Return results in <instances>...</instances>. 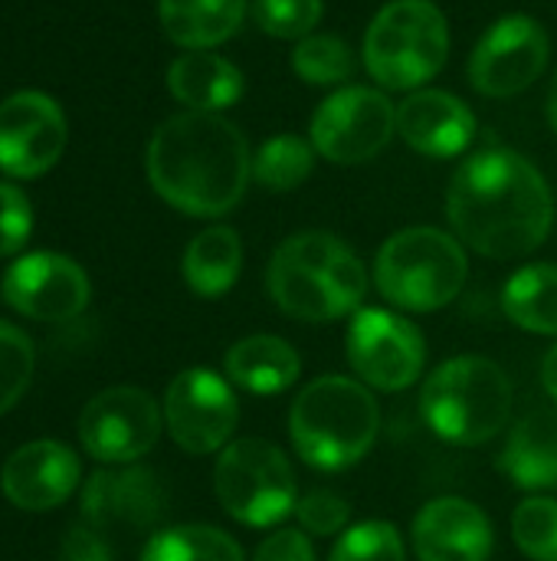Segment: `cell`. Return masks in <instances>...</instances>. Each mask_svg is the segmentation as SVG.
Masks as SVG:
<instances>
[{"label":"cell","mask_w":557,"mask_h":561,"mask_svg":"<svg viewBox=\"0 0 557 561\" xmlns=\"http://www.w3.org/2000/svg\"><path fill=\"white\" fill-rule=\"evenodd\" d=\"M446 217L460 240L489 260H519L552 230V191L542 171L512 148L473 154L453 178Z\"/></svg>","instance_id":"obj_1"},{"label":"cell","mask_w":557,"mask_h":561,"mask_svg":"<svg viewBox=\"0 0 557 561\" xmlns=\"http://www.w3.org/2000/svg\"><path fill=\"white\" fill-rule=\"evenodd\" d=\"M148 181L161 201L190 217H223L246 194L253 158L243 131L217 112H184L148 141Z\"/></svg>","instance_id":"obj_2"},{"label":"cell","mask_w":557,"mask_h":561,"mask_svg":"<svg viewBox=\"0 0 557 561\" xmlns=\"http://www.w3.org/2000/svg\"><path fill=\"white\" fill-rule=\"evenodd\" d=\"M266 283L286 316L302 322H335L361 309L368 270L345 240L305 230L279 243Z\"/></svg>","instance_id":"obj_3"},{"label":"cell","mask_w":557,"mask_h":561,"mask_svg":"<svg viewBox=\"0 0 557 561\" xmlns=\"http://www.w3.org/2000/svg\"><path fill=\"white\" fill-rule=\"evenodd\" d=\"M381 411L368 385L325 375L305 385L289 411V437L295 454L325 473L355 467L378 440Z\"/></svg>","instance_id":"obj_4"},{"label":"cell","mask_w":557,"mask_h":561,"mask_svg":"<svg viewBox=\"0 0 557 561\" xmlns=\"http://www.w3.org/2000/svg\"><path fill=\"white\" fill-rule=\"evenodd\" d=\"M420 408L440 440L476 447L506 431L512 414V381L492 358L460 355L427 378Z\"/></svg>","instance_id":"obj_5"},{"label":"cell","mask_w":557,"mask_h":561,"mask_svg":"<svg viewBox=\"0 0 557 561\" xmlns=\"http://www.w3.org/2000/svg\"><path fill=\"white\" fill-rule=\"evenodd\" d=\"M466 253L456 237L437 227H407L394 233L378 260L374 283L381 296L404 312H437L466 286Z\"/></svg>","instance_id":"obj_6"},{"label":"cell","mask_w":557,"mask_h":561,"mask_svg":"<svg viewBox=\"0 0 557 561\" xmlns=\"http://www.w3.org/2000/svg\"><path fill=\"white\" fill-rule=\"evenodd\" d=\"M450 53V30L437 3L394 0L364 36V66L384 89H417L433 79Z\"/></svg>","instance_id":"obj_7"},{"label":"cell","mask_w":557,"mask_h":561,"mask_svg":"<svg viewBox=\"0 0 557 561\" xmlns=\"http://www.w3.org/2000/svg\"><path fill=\"white\" fill-rule=\"evenodd\" d=\"M213 490L227 516L253 529L282 523L299 503L289 457L259 437H243L223 447L213 470Z\"/></svg>","instance_id":"obj_8"},{"label":"cell","mask_w":557,"mask_h":561,"mask_svg":"<svg viewBox=\"0 0 557 561\" xmlns=\"http://www.w3.org/2000/svg\"><path fill=\"white\" fill-rule=\"evenodd\" d=\"M348 362L355 375L374 391L410 388L427 362V342L420 329L387 309H361L348 325Z\"/></svg>","instance_id":"obj_9"},{"label":"cell","mask_w":557,"mask_h":561,"mask_svg":"<svg viewBox=\"0 0 557 561\" xmlns=\"http://www.w3.org/2000/svg\"><path fill=\"white\" fill-rule=\"evenodd\" d=\"M397 108L384 92L351 85L328 95L312 118V148L335 164H361L387 148Z\"/></svg>","instance_id":"obj_10"},{"label":"cell","mask_w":557,"mask_h":561,"mask_svg":"<svg viewBox=\"0 0 557 561\" xmlns=\"http://www.w3.org/2000/svg\"><path fill=\"white\" fill-rule=\"evenodd\" d=\"M240 404L227 378L210 368L181 371L164 394V424L174 444L194 457L223 450L236 431Z\"/></svg>","instance_id":"obj_11"},{"label":"cell","mask_w":557,"mask_h":561,"mask_svg":"<svg viewBox=\"0 0 557 561\" xmlns=\"http://www.w3.org/2000/svg\"><path fill=\"white\" fill-rule=\"evenodd\" d=\"M161 437L158 401L141 388H108L79 414V440L98 463H135Z\"/></svg>","instance_id":"obj_12"},{"label":"cell","mask_w":557,"mask_h":561,"mask_svg":"<svg viewBox=\"0 0 557 561\" xmlns=\"http://www.w3.org/2000/svg\"><path fill=\"white\" fill-rule=\"evenodd\" d=\"M69 128L59 102L46 92H13L0 102V171L16 181L46 174L66 151Z\"/></svg>","instance_id":"obj_13"},{"label":"cell","mask_w":557,"mask_h":561,"mask_svg":"<svg viewBox=\"0 0 557 561\" xmlns=\"http://www.w3.org/2000/svg\"><path fill=\"white\" fill-rule=\"evenodd\" d=\"M548 66V33L538 20L512 13L492 23L469 56V82L492 99L525 92Z\"/></svg>","instance_id":"obj_14"},{"label":"cell","mask_w":557,"mask_h":561,"mask_svg":"<svg viewBox=\"0 0 557 561\" xmlns=\"http://www.w3.org/2000/svg\"><path fill=\"white\" fill-rule=\"evenodd\" d=\"M3 302L36 322H69L92 296L85 270L62 253H26L3 273Z\"/></svg>","instance_id":"obj_15"},{"label":"cell","mask_w":557,"mask_h":561,"mask_svg":"<svg viewBox=\"0 0 557 561\" xmlns=\"http://www.w3.org/2000/svg\"><path fill=\"white\" fill-rule=\"evenodd\" d=\"M414 552L420 561H489L496 536L489 516L463 500H430L414 519Z\"/></svg>","instance_id":"obj_16"},{"label":"cell","mask_w":557,"mask_h":561,"mask_svg":"<svg viewBox=\"0 0 557 561\" xmlns=\"http://www.w3.org/2000/svg\"><path fill=\"white\" fill-rule=\"evenodd\" d=\"M79 483V457L59 440H33L10 454L0 473L3 496L26 513L62 506Z\"/></svg>","instance_id":"obj_17"},{"label":"cell","mask_w":557,"mask_h":561,"mask_svg":"<svg viewBox=\"0 0 557 561\" xmlns=\"http://www.w3.org/2000/svg\"><path fill=\"white\" fill-rule=\"evenodd\" d=\"M401 138L427 158H453L476 138V118L469 105L450 92L423 89L397 108Z\"/></svg>","instance_id":"obj_18"},{"label":"cell","mask_w":557,"mask_h":561,"mask_svg":"<svg viewBox=\"0 0 557 561\" xmlns=\"http://www.w3.org/2000/svg\"><path fill=\"white\" fill-rule=\"evenodd\" d=\"M161 486L151 470H102L82 490V516L92 529L102 526H151L164 510Z\"/></svg>","instance_id":"obj_19"},{"label":"cell","mask_w":557,"mask_h":561,"mask_svg":"<svg viewBox=\"0 0 557 561\" xmlns=\"http://www.w3.org/2000/svg\"><path fill=\"white\" fill-rule=\"evenodd\" d=\"M499 467L522 490H557V411L538 408L525 414L502 450Z\"/></svg>","instance_id":"obj_20"},{"label":"cell","mask_w":557,"mask_h":561,"mask_svg":"<svg viewBox=\"0 0 557 561\" xmlns=\"http://www.w3.org/2000/svg\"><path fill=\"white\" fill-rule=\"evenodd\" d=\"M167 89L190 112H220L243 95V76L230 59L210 49H187L171 62Z\"/></svg>","instance_id":"obj_21"},{"label":"cell","mask_w":557,"mask_h":561,"mask_svg":"<svg viewBox=\"0 0 557 561\" xmlns=\"http://www.w3.org/2000/svg\"><path fill=\"white\" fill-rule=\"evenodd\" d=\"M299 371L295 348L279 335H250L227 352V378L250 394H282Z\"/></svg>","instance_id":"obj_22"},{"label":"cell","mask_w":557,"mask_h":561,"mask_svg":"<svg viewBox=\"0 0 557 561\" xmlns=\"http://www.w3.org/2000/svg\"><path fill=\"white\" fill-rule=\"evenodd\" d=\"M158 13L177 46L210 49L240 30L246 0H158Z\"/></svg>","instance_id":"obj_23"},{"label":"cell","mask_w":557,"mask_h":561,"mask_svg":"<svg viewBox=\"0 0 557 561\" xmlns=\"http://www.w3.org/2000/svg\"><path fill=\"white\" fill-rule=\"evenodd\" d=\"M240 266H243V243L230 227L200 230L184 253V279L204 299H217L230 293L240 276Z\"/></svg>","instance_id":"obj_24"},{"label":"cell","mask_w":557,"mask_h":561,"mask_svg":"<svg viewBox=\"0 0 557 561\" xmlns=\"http://www.w3.org/2000/svg\"><path fill=\"white\" fill-rule=\"evenodd\" d=\"M506 316L535 335H557V266H522L502 289Z\"/></svg>","instance_id":"obj_25"},{"label":"cell","mask_w":557,"mask_h":561,"mask_svg":"<svg viewBox=\"0 0 557 561\" xmlns=\"http://www.w3.org/2000/svg\"><path fill=\"white\" fill-rule=\"evenodd\" d=\"M141 561H243V549L223 529L174 526L144 546Z\"/></svg>","instance_id":"obj_26"},{"label":"cell","mask_w":557,"mask_h":561,"mask_svg":"<svg viewBox=\"0 0 557 561\" xmlns=\"http://www.w3.org/2000/svg\"><path fill=\"white\" fill-rule=\"evenodd\" d=\"M315 148L295 135H276L253 154V178L269 191H292L312 174Z\"/></svg>","instance_id":"obj_27"},{"label":"cell","mask_w":557,"mask_h":561,"mask_svg":"<svg viewBox=\"0 0 557 561\" xmlns=\"http://www.w3.org/2000/svg\"><path fill=\"white\" fill-rule=\"evenodd\" d=\"M292 69L312 85H335L355 76V53L345 39L332 33H312L299 39L292 53Z\"/></svg>","instance_id":"obj_28"},{"label":"cell","mask_w":557,"mask_h":561,"mask_svg":"<svg viewBox=\"0 0 557 561\" xmlns=\"http://www.w3.org/2000/svg\"><path fill=\"white\" fill-rule=\"evenodd\" d=\"M512 536L522 556L532 561H557V500L532 496L512 516Z\"/></svg>","instance_id":"obj_29"},{"label":"cell","mask_w":557,"mask_h":561,"mask_svg":"<svg viewBox=\"0 0 557 561\" xmlns=\"http://www.w3.org/2000/svg\"><path fill=\"white\" fill-rule=\"evenodd\" d=\"M36 348L26 332L0 319V414H7L30 388Z\"/></svg>","instance_id":"obj_30"},{"label":"cell","mask_w":557,"mask_h":561,"mask_svg":"<svg viewBox=\"0 0 557 561\" xmlns=\"http://www.w3.org/2000/svg\"><path fill=\"white\" fill-rule=\"evenodd\" d=\"M328 561H407L404 539L391 523H361L351 526L332 549Z\"/></svg>","instance_id":"obj_31"},{"label":"cell","mask_w":557,"mask_h":561,"mask_svg":"<svg viewBox=\"0 0 557 561\" xmlns=\"http://www.w3.org/2000/svg\"><path fill=\"white\" fill-rule=\"evenodd\" d=\"M322 0H256V23L279 39H305L322 20Z\"/></svg>","instance_id":"obj_32"},{"label":"cell","mask_w":557,"mask_h":561,"mask_svg":"<svg viewBox=\"0 0 557 561\" xmlns=\"http://www.w3.org/2000/svg\"><path fill=\"white\" fill-rule=\"evenodd\" d=\"M295 516L302 523V533H312V536H335L345 529L348 516H351V506L345 496L332 493V490H312L309 496H302L295 503Z\"/></svg>","instance_id":"obj_33"},{"label":"cell","mask_w":557,"mask_h":561,"mask_svg":"<svg viewBox=\"0 0 557 561\" xmlns=\"http://www.w3.org/2000/svg\"><path fill=\"white\" fill-rule=\"evenodd\" d=\"M30 230H33V207L26 194L16 184L0 181V256L20 253L23 243L30 240Z\"/></svg>","instance_id":"obj_34"},{"label":"cell","mask_w":557,"mask_h":561,"mask_svg":"<svg viewBox=\"0 0 557 561\" xmlns=\"http://www.w3.org/2000/svg\"><path fill=\"white\" fill-rule=\"evenodd\" d=\"M253 561H315V546L302 529H282L259 542Z\"/></svg>","instance_id":"obj_35"},{"label":"cell","mask_w":557,"mask_h":561,"mask_svg":"<svg viewBox=\"0 0 557 561\" xmlns=\"http://www.w3.org/2000/svg\"><path fill=\"white\" fill-rule=\"evenodd\" d=\"M62 561H112V549L92 526H72L62 536Z\"/></svg>","instance_id":"obj_36"},{"label":"cell","mask_w":557,"mask_h":561,"mask_svg":"<svg viewBox=\"0 0 557 561\" xmlns=\"http://www.w3.org/2000/svg\"><path fill=\"white\" fill-rule=\"evenodd\" d=\"M542 385H545V391L557 401V345L545 355V362H542Z\"/></svg>","instance_id":"obj_37"},{"label":"cell","mask_w":557,"mask_h":561,"mask_svg":"<svg viewBox=\"0 0 557 561\" xmlns=\"http://www.w3.org/2000/svg\"><path fill=\"white\" fill-rule=\"evenodd\" d=\"M548 122H552V128L557 131V76L555 82H552V99H548Z\"/></svg>","instance_id":"obj_38"}]
</instances>
